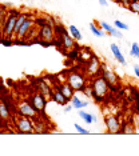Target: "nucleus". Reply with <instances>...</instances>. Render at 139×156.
<instances>
[{"label": "nucleus", "instance_id": "nucleus-1", "mask_svg": "<svg viewBox=\"0 0 139 156\" xmlns=\"http://www.w3.org/2000/svg\"><path fill=\"white\" fill-rule=\"evenodd\" d=\"M91 87H92V98H94L95 101L98 103H102L106 100V98L108 96V84L107 81L104 80V77L102 75L101 76H96L91 83Z\"/></svg>", "mask_w": 139, "mask_h": 156}, {"label": "nucleus", "instance_id": "nucleus-2", "mask_svg": "<svg viewBox=\"0 0 139 156\" xmlns=\"http://www.w3.org/2000/svg\"><path fill=\"white\" fill-rule=\"evenodd\" d=\"M20 15V12L17 9H11L8 11V16H7L4 26H3V32L2 37L3 39H13V30H15V24L17 20V16Z\"/></svg>", "mask_w": 139, "mask_h": 156}, {"label": "nucleus", "instance_id": "nucleus-3", "mask_svg": "<svg viewBox=\"0 0 139 156\" xmlns=\"http://www.w3.org/2000/svg\"><path fill=\"white\" fill-rule=\"evenodd\" d=\"M67 83L72 87L74 91H83V88L87 86V79L83 73L76 72V71H71L67 76Z\"/></svg>", "mask_w": 139, "mask_h": 156}, {"label": "nucleus", "instance_id": "nucleus-4", "mask_svg": "<svg viewBox=\"0 0 139 156\" xmlns=\"http://www.w3.org/2000/svg\"><path fill=\"white\" fill-rule=\"evenodd\" d=\"M102 76L104 77V80L107 81V84H108L110 90L116 91L118 88L120 87L119 76H118L112 69H108V68H106L104 66H102Z\"/></svg>", "mask_w": 139, "mask_h": 156}, {"label": "nucleus", "instance_id": "nucleus-5", "mask_svg": "<svg viewBox=\"0 0 139 156\" xmlns=\"http://www.w3.org/2000/svg\"><path fill=\"white\" fill-rule=\"evenodd\" d=\"M39 39L43 41L44 45H49L51 43H53V40L56 39L55 35V30L53 27L48 26V24H44V26L40 27V31H39Z\"/></svg>", "mask_w": 139, "mask_h": 156}, {"label": "nucleus", "instance_id": "nucleus-6", "mask_svg": "<svg viewBox=\"0 0 139 156\" xmlns=\"http://www.w3.org/2000/svg\"><path fill=\"white\" fill-rule=\"evenodd\" d=\"M104 123H106V128H107V132L108 133H111V135L120 133V131H122V124H120L118 116L107 115L104 118Z\"/></svg>", "mask_w": 139, "mask_h": 156}, {"label": "nucleus", "instance_id": "nucleus-7", "mask_svg": "<svg viewBox=\"0 0 139 156\" xmlns=\"http://www.w3.org/2000/svg\"><path fill=\"white\" fill-rule=\"evenodd\" d=\"M17 111L21 116H27L30 119H35L38 115V111L34 108V105L31 104V101L28 100H23L17 104Z\"/></svg>", "mask_w": 139, "mask_h": 156}, {"label": "nucleus", "instance_id": "nucleus-8", "mask_svg": "<svg viewBox=\"0 0 139 156\" xmlns=\"http://www.w3.org/2000/svg\"><path fill=\"white\" fill-rule=\"evenodd\" d=\"M16 128L21 133H35L34 132V123L27 116H21L16 120Z\"/></svg>", "mask_w": 139, "mask_h": 156}, {"label": "nucleus", "instance_id": "nucleus-9", "mask_svg": "<svg viewBox=\"0 0 139 156\" xmlns=\"http://www.w3.org/2000/svg\"><path fill=\"white\" fill-rule=\"evenodd\" d=\"M31 104L34 105V108L36 109L38 112H44L46 109V105H47V98L44 96L43 94H40V92H35L34 95L31 96Z\"/></svg>", "mask_w": 139, "mask_h": 156}, {"label": "nucleus", "instance_id": "nucleus-10", "mask_svg": "<svg viewBox=\"0 0 139 156\" xmlns=\"http://www.w3.org/2000/svg\"><path fill=\"white\" fill-rule=\"evenodd\" d=\"M34 24H35V19H34V17H28L26 22L21 24L19 32H17V35H16V40H26L27 34L30 32V30L32 28Z\"/></svg>", "mask_w": 139, "mask_h": 156}, {"label": "nucleus", "instance_id": "nucleus-11", "mask_svg": "<svg viewBox=\"0 0 139 156\" xmlns=\"http://www.w3.org/2000/svg\"><path fill=\"white\" fill-rule=\"evenodd\" d=\"M102 71V64L99 62V59L96 56H91L90 60H88V64H87V73L91 76L98 75L99 72Z\"/></svg>", "mask_w": 139, "mask_h": 156}, {"label": "nucleus", "instance_id": "nucleus-12", "mask_svg": "<svg viewBox=\"0 0 139 156\" xmlns=\"http://www.w3.org/2000/svg\"><path fill=\"white\" fill-rule=\"evenodd\" d=\"M36 87H38V91L43 94L47 99H51L52 96V88L51 86L46 81V79H38L36 80Z\"/></svg>", "mask_w": 139, "mask_h": 156}, {"label": "nucleus", "instance_id": "nucleus-13", "mask_svg": "<svg viewBox=\"0 0 139 156\" xmlns=\"http://www.w3.org/2000/svg\"><path fill=\"white\" fill-rule=\"evenodd\" d=\"M58 40H59V45H63L64 49H70L71 51V49L75 47V39L72 36H70L67 32L64 35H62Z\"/></svg>", "mask_w": 139, "mask_h": 156}, {"label": "nucleus", "instance_id": "nucleus-14", "mask_svg": "<svg viewBox=\"0 0 139 156\" xmlns=\"http://www.w3.org/2000/svg\"><path fill=\"white\" fill-rule=\"evenodd\" d=\"M55 90H58V91H60L62 92V94L64 95V96H66L67 99H68V100H71V99H72V96H74V90H72V87L70 86L68 83H62V84H59V86H56V88Z\"/></svg>", "mask_w": 139, "mask_h": 156}, {"label": "nucleus", "instance_id": "nucleus-15", "mask_svg": "<svg viewBox=\"0 0 139 156\" xmlns=\"http://www.w3.org/2000/svg\"><path fill=\"white\" fill-rule=\"evenodd\" d=\"M51 99L56 103V104H60V105H63V107H64V105H67V103L70 101L68 99H67V98L62 94V92L58 91V90L52 91V96H51Z\"/></svg>", "mask_w": 139, "mask_h": 156}, {"label": "nucleus", "instance_id": "nucleus-16", "mask_svg": "<svg viewBox=\"0 0 139 156\" xmlns=\"http://www.w3.org/2000/svg\"><path fill=\"white\" fill-rule=\"evenodd\" d=\"M111 51H112V55H114V58H115L118 62L120 63L123 67H126L127 66V62H126V59H124V56H123V54L120 52V49H119V47H118L116 44H111Z\"/></svg>", "mask_w": 139, "mask_h": 156}, {"label": "nucleus", "instance_id": "nucleus-17", "mask_svg": "<svg viewBox=\"0 0 139 156\" xmlns=\"http://www.w3.org/2000/svg\"><path fill=\"white\" fill-rule=\"evenodd\" d=\"M28 17H30V16H28L26 12H20V15L17 16V20H16V24H15V30H13V39H16V35H17V32H19L21 24L26 22Z\"/></svg>", "mask_w": 139, "mask_h": 156}, {"label": "nucleus", "instance_id": "nucleus-18", "mask_svg": "<svg viewBox=\"0 0 139 156\" xmlns=\"http://www.w3.org/2000/svg\"><path fill=\"white\" fill-rule=\"evenodd\" d=\"M9 118H11V112H9L8 105L4 101H0V119L8 120Z\"/></svg>", "mask_w": 139, "mask_h": 156}, {"label": "nucleus", "instance_id": "nucleus-19", "mask_svg": "<svg viewBox=\"0 0 139 156\" xmlns=\"http://www.w3.org/2000/svg\"><path fill=\"white\" fill-rule=\"evenodd\" d=\"M79 116H80V118H82V119H83V120H84V122H86V123H87V124L95 123V122H96V120H98V119H96V118H95V116H94V115H91V113H88V112H86V111H83V108H82V109H79Z\"/></svg>", "mask_w": 139, "mask_h": 156}, {"label": "nucleus", "instance_id": "nucleus-20", "mask_svg": "<svg viewBox=\"0 0 139 156\" xmlns=\"http://www.w3.org/2000/svg\"><path fill=\"white\" fill-rule=\"evenodd\" d=\"M71 104H72V107L74 108H76V109H82V108H86L88 105V103L87 101H83V100H80L79 98H76L74 95L72 99H71Z\"/></svg>", "mask_w": 139, "mask_h": 156}, {"label": "nucleus", "instance_id": "nucleus-21", "mask_svg": "<svg viewBox=\"0 0 139 156\" xmlns=\"http://www.w3.org/2000/svg\"><path fill=\"white\" fill-rule=\"evenodd\" d=\"M47 124L40 122V120H38L36 123L34 124V132L35 133H46L47 132Z\"/></svg>", "mask_w": 139, "mask_h": 156}, {"label": "nucleus", "instance_id": "nucleus-22", "mask_svg": "<svg viewBox=\"0 0 139 156\" xmlns=\"http://www.w3.org/2000/svg\"><path fill=\"white\" fill-rule=\"evenodd\" d=\"M120 133H124V135H133L135 133V127L133 123H124L122 124V131Z\"/></svg>", "mask_w": 139, "mask_h": 156}, {"label": "nucleus", "instance_id": "nucleus-23", "mask_svg": "<svg viewBox=\"0 0 139 156\" xmlns=\"http://www.w3.org/2000/svg\"><path fill=\"white\" fill-rule=\"evenodd\" d=\"M70 34H71V36H72L75 40H78V41L83 40V36H82L80 31L78 30V27L74 26V24H71V26H70Z\"/></svg>", "mask_w": 139, "mask_h": 156}, {"label": "nucleus", "instance_id": "nucleus-24", "mask_svg": "<svg viewBox=\"0 0 139 156\" xmlns=\"http://www.w3.org/2000/svg\"><path fill=\"white\" fill-rule=\"evenodd\" d=\"M7 16H8V9L4 5H0V30H3V26H4Z\"/></svg>", "mask_w": 139, "mask_h": 156}, {"label": "nucleus", "instance_id": "nucleus-25", "mask_svg": "<svg viewBox=\"0 0 139 156\" xmlns=\"http://www.w3.org/2000/svg\"><path fill=\"white\" fill-rule=\"evenodd\" d=\"M90 28H91V32L94 34L95 36H98V37H103V36L106 35L104 31H103L101 27H96V26H95V23H91V24H90Z\"/></svg>", "mask_w": 139, "mask_h": 156}, {"label": "nucleus", "instance_id": "nucleus-26", "mask_svg": "<svg viewBox=\"0 0 139 156\" xmlns=\"http://www.w3.org/2000/svg\"><path fill=\"white\" fill-rule=\"evenodd\" d=\"M128 9H130L131 12L139 15V0H131L130 5H128Z\"/></svg>", "mask_w": 139, "mask_h": 156}, {"label": "nucleus", "instance_id": "nucleus-27", "mask_svg": "<svg viewBox=\"0 0 139 156\" xmlns=\"http://www.w3.org/2000/svg\"><path fill=\"white\" fill-rule=\"evenodd\" d=\"M130 54H131V56H134V58L139 59V44L138 43H133V44H131Z\"/></svg>", "mask_w": 139, "mask_h": 156}, {"label": "nucleus", "instance_id": "nucleus-28", "mask_svg": "<svg viewBox=\"0 0 139 156\" xmlns=\"http://www.w3.org/2000/svg\"><path fill=\"white\" fill-rule=\"evenodd\" d=\"M99 27H101L102 30H104V31H106V32L108 34V35L111 34V31H112V28H114L112 26H110V24H108V23H106V22H102V23H99Z\"/></svg>", "mask_w": 139, "mask_h": 156}, {"label": "nucleus", "instance_id": "nucleus-29", "mask_svg": "<svg viewBox=\"0 0 139 156\" xmlns=\"http://www.w3.org/2000/svg\"><path fill=\"white\" fill-rule=\"evenodd\" d=\"M114 27H116L118 30H128L127 24L123 23V22H120V20H115V22H114Z\"/></svg>", "mask_w": 139, "mask_h": 156}, {"label": "nucleus", "instance_id": "nucleus-30", "mask_svg": "<svg viewBox=\"0 0 139 156\" xmlns=\"http://www.w3.org/2000/svg\"><path fill=\"white\" fill-rule=\"evenodd\" d=\"M111 36H114V37H119V39H122L123 37V35H122V32H120V30H118L116 27H114L112 28V31H111Z\"/></svg>", "mask_w": 139, "mask_h": 156}, {"label": "nucleus", "instance_id": "nucleus-31", "mask_svg": "<svg viewBox=\"0 0 139 156\" xmlns=\"http://www.w3.org/2000/svg\"><path fill=\"white\" fill-rule=\"evenodd\" d=\"M82 92H84V95H86L87 98H91V96H92V87L87 84V86L83 88V91H82Z\"/></svg>", "mask_w": 139, "mask_h": 156}, {"label": "nucleus", "instance_id": "nucleus-32", "mask_svg": "<svg viewBox=\"0 0 139 156\" xmlns=\"http://www.w3.org/2000/svg\"><path fill=\"white\" fill-rule=\"evenodd\" d=\"M74 127H75V129H76L79 133H82V135H88V131H87V129H84L83 127H80L79 124L75 123V124H74Z\"/></svg>", "mask_w": 139, "mask_h": 156}, {"label": "nucleus", "instance_id": "nucleus-33", "mask_svg": "<svg viewBox=\"0 0 139 156\" xmlns=\"http://www.w3.org/2000/svg\"><path fill=\"white\" fill-rule=\"evenodd\" d=\"M44 19H46V24H48V26H51V27H55V26H56V22L53 20V17H51V16H46Z\"/></svg>", "mask_w": 139, "mask_h": 156}, {"label": "nucleus", "instance_id": "nucleus-34", "mask_svg": "<svg viewBox=\"0 0 139 156\" xmlns=\"http://www.w3.org/2000/svg\"><path fill=\"white\" fill-rule=\"evenodd\" d=\"M2 44L5 47H11V45H13V40L12 39H2Z\"/></svg>", "mask_w": 139, "mask_h": 156}, {"label": "nucleus", "instance_id": "nucleus-35", "mask_svg": "<svg viewBox=\"0 0 139 156\" xmlns=\"http://www.w3.org/2000/svg\"><path fill=\"white\" fill-rule=\"evenodd\" d=\"M130 2H131V0H119V3H118V4L123 5L124 8H128V5H130Z\"/></svg>", "mask_w": 139, "mask_h": 156}, {"label": "nucleus", "instance_id": "nucleus-36", "mask_svg": "<svg viewBox=\"0 0 139 156\" xmlns=\"http://www.w3.org/2000/svg\"><path fill=\"white\" fill-rule=\"evenodd\" d=\"M72 104H70V105H64V112H71L72 111Z\"/></svg>", "mask_w": 139, "mask_h": 156}, {"label": "nucleus", "instance_id": "nucleus-37", "mask_svg": "<svg viewBox=\"0 0 139 156\" xmlns=\"http://www.w3.org/2000/svg\"><path fill=\"white\" fill-rule=\"evenodd\" d=\"M134 72H135V76L139 77V66H137V64L134 66Z\"/></svg>", "mask_w": 139, "mask_h": 156}, {"label": "nucleus", "instance_id": "nucleus-38", "mask_svg": "<svg viewBox=\"0 0 139 156\" xmlns=\"http://www.w3.org/2000/svg\"><path fill=\"white\" fill-rule=\"evenodd\" d=\"M99 4L103 5V7H107L108 5V2H107V0H99Z\"/></svg>", "mask_w": 139, "mask_h": 156}, {"label": "nucleus", "instance_id": "nucleus-39", "mask_svg": "<svg viewBox=\"0 0 139 156\" xmlns=\"http://www.w3.org/2000/svg\"><path fill=\"white\" fill-rule=\"evenodd\" d=\"M110 2H112V3H119V0H110Z\"/></svg>", "mask_w": 139, "mask_h": 156}]
</instances>
